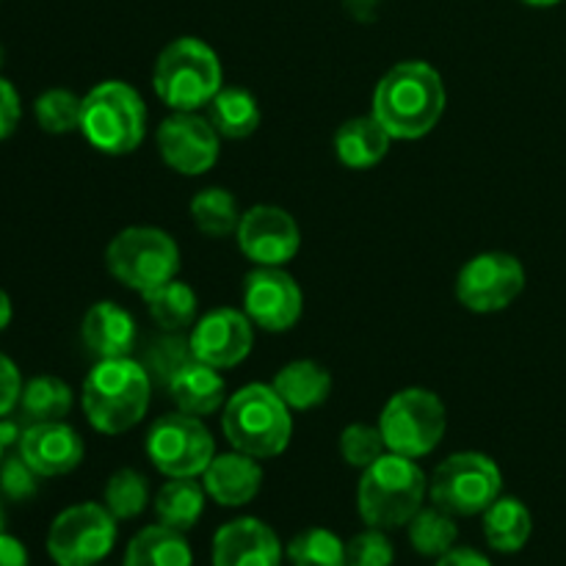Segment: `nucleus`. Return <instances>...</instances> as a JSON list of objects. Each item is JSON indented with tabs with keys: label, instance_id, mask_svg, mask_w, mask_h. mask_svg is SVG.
Here are the masks:
<instances>
[{
	"label": "nucleus",
	"instance_id": "obj_47",
	"mask_svg": "<svg viewBox=\"0 0 566 566\" xmlns=\"http://www.w3.org/2000/svg\"><path fill=\"white\" fill-rule=\"evenodd\" d=\"M0 66H3V48H0Z\"/></svg>",
	"mask_w": 566,
	"mask_h": 566
},
{
	"label": "nucleus",
	"instance_id": "obj_4",
	"mask_svg": "<svg viewBox=\"0 0 566 566\" xmlns=\"http://www.w3.org/2000/svg\"><path fill=\"white\" fill-rule=\"evenodd\" d=\"M221 429L232 451L252 459H274L291 446V407L271 385H247L224 403Z\"/></svg>",
	"mask_w": 566,
	"mask_h": 566
},
{
	"label": "nucleus",
	"instance_id": "obj_40",
	"mask_svg": "<svg viewBox=\"0 0 566 566\" xmlns=\"http://www.w3.org/2000/svg\"><path fill=\"white\" fill-rule=\"evenodd\" d=\"M22 116V105H20V94L17 88L11 86L6 77H0V142L9 138L11 133L17 130Z\"/></svg>",
	"mask_w": 566,
	"mask_h": 566
},
{
	"label": "nucleus",
	"instance_id": "obj_5",
	"mask_svg": "<svg viewBox=\"0 0 566 566\" xmlns=\"http://www.w3.org/2000/svg\"><path fill=\"white\" fill-rule=\"evenodd\" d=\"M224 70L210 44L197 36H180L160 50L153 86L171 111H197L221 92Z\"/></svg>",
	"mask_w": 566,
	"mask_h": 566
},
{
	"label": "nucleus",
	"instance_id": "obj_23",
	"mask_svg": "<svg viewBox=\"0 0 566 566\" xmlns=\"http://www.w3.org/2000/svg\"><path fill=\"white\" fill-rule=\"evenodd\" d=\"M122 566H193V553L182 531L158 523L133 536Z\"/></svg>",
	"mask_w": 566,
	"mask_h": 566
},
{
	"label": "nucleus",
	"instance_id": "obj_1",
	"mask_svg": "<svg viewBox=\"0 0 566 566\" xmlns=\"http://www.w3.org/2000/svg\"><path fill=\"white\" fill-rule=\"evenodd\" d=\"M446 111V83L426 61L396 64L379 81L374 116L398 142H415L437 127Z\"/></svg>",
	"mask_w": 566,
	"mask_h": 566
},
{
	"label": "nucleus",
	"instance_id": "obj_42",
	"mask_svg": "<svg viewBox=\"0 0 566 566\" xmlns=\"http://www.w3.org/2000/svg\"><path fill=\"white\" fill-rule=\"evenodd\" d=\"M0 566H31L25 545L17 536L0 534Z\"/></svg>",
	"mask_w": 566,
	"mask_h": 566
},
{
	"label": "nucleus",
	"instance_id": "obj_36",
	"mask_svg": "<svg viewBox=\"0 0 566 566\" xmlns=\"http://www.w3.org/2000/svg\"><path fill=\"white\" fill-rule=\"evenodd\" d=\"M348 566H392L396 564V547L390 536L381 528H368L346 542Z\"/></svg>",
	"mask_w": 566,
	"mask_h": 566
},
{
	"label": "nucleus",
	"instance_id": "obj_10",
	"mask_svg": "<svg viewBox=\"0 0 566 566\" xmlns=\"http://www.w3.org/2000/svg\"><path fill=\"white\" fill-rule=\"evenodd\" d=\"M119 520L105 503H75L53 520L48 531V556L55 566H97L116 545Z\"/></svg>",
	"mask_w": 566,
	"mask_h": 566
},
{
	"label": "nucleus",
	"instance_id": "obj_33",
	"mask_svg": "<svg viewBox=\"0 0 566 566\" xmlns=\"http://www.w3.org/2000/svg\"><path fill=\"white\" fill-rule=\"evenodd\" d=\"M103 503L116 520H136L149 506V481L138 470H116L103 492Z\"/></svg>",
	"mask_w": 566,
	"mask_h": 566
},
{
	"label": "nucleus",
	"instance_id": "obj_44",
	"mask_svg": "<svg viewBox=\"0 0 566 566\" xmlns=\"http://www.w3.org/2000/svg\"><path fill=\"white\" fill-rule=\"evenodd\" d=\"M9 324H11V298L9 293L0 287V332H3Z\"/></svg>",
	"mask_w": 566,
	"mask_h": 566
},
{
	"label": "nucleus",
	"instance_id": "obj_28",
	"mask_svg": "<svg viewBox=\"0 0 566 566\" xmlns=\"http://www.w3.org/2000/svg\"><path fill=\"white\" fill-rule=\"evenodd\" d=\"M144 304L149 310V318L169 335L188 329L197 321L199 298L191 285L180 280H171L166 285L155 287V291L144 293Z\"/></svg>",
	"mask_w": 566,
	"mask_h": 566
},
{
	"label": "nucleus",
	"instance_id": "obj_13",
	"mask_svg": "<svg viewBox=\"0 0 566 566\" xmlns=\"http://www.w3.org/2000/svg\"><path fill=\"white\" fill-rule=\"evenodd\" d=\"M155 142L166 166L186 177L205 175L219 160V130L197 111H175L160 122Z\"/></svg>",
	"mask_w": 566,
	"mask_h": 566
},
{
	"label": "nucleus",
	"instance_id": "obj_30",
	"mask_svg": "<svg viewBox=\"0 0 566 566\" xmlns=\"http://www.w3.org/2000/svg\"><path fill=\"white\" fill-rule=\"evenodd\" d=\"M72 409V390L55 376H36L22 387L20 412L25 423H53L64 420Z\"/></svg>",
	"mask_w": 566,
	"mask_h": 566
},
{
	"label": "nucleus",
	"instance_id": "obj_25",
	"mask_svg": "<svg viewBox=\"0 0 566 566\" xmlns=\"http://www.w3.org/2000/svg\"><path fill=\"white\" fill-rule=\"evenodd\" d=\"M534 534L531 509L520 497H497L484 512V539L495 553H520Z\"/></svg>",
	"mask_w": 566,
	"mask_h": 566
},
{
	"label": "nucleus",
	"instance_id": "obj_6",
	"mask_svg": "<svg viewBox=\"0 0 566 566\" xmlns=\"http://www.w3.org/2000/svg\"><path fill=\"white\" fill-rule=\"evenodd\" d=\"M81 133L105 155H127L147 136V105L122 81H103L83 97Z\"/></svg>",
	"mask_w": 566,
	"mask_h": 566
},
{
	"label": "nucleus",
	"instance_id": "obj_35",
	"mask_svg": "<svg viewBox=\"0 0 566 566\" xmlns=\"http://www.w3.org/2000/svg\"><path fill=\"white\" fill-rule=\"evenodd\" d=\"M387 453V442L381 437L379 426H365V423H352L343 429L340 434V457L346 459V464L352 468H370L376 459H381Z\"/></svg>",
	"mask_w": 566,
	"mask_h": 566
},
{
	"label": "nucleus",
	"instance_id": "obj_46",
	"mask_svg": "<svg viewBox=\"0 0 566 566\" xmlns=\"http://www.w3.org/2000/svg\"><path fill=\"white\" fill-rule=\"evenodd\" d=\"M0 534H3V503H0Z\"/></svg>",
	"mask_w": 566,
	"mask_h": 566
},
{
	"label": "nucleus",
	"instance_id": "obj_20",
	"mask_svg": "<svg viewBox=\"0 0 566 566\" xmlns=\"http://www.w3.org/2000/svg\"><path fill=\"white\" fill-rule=\"evenodd\" d=\"M83 343L97 359L130 357L136 346V321L114 302H97L81 326Z\"/></svg>",
	"mask_w": 566,
	"mask_h": 566
},
{
	"label": "nucleus",
	"instance_id": "obj_7",
	"mask_svg": "<svg viewBox=\"0 0 566 566\" xmlns=\"http://www.w3.org/2000/svg\"><path fill=\"white\" fill-rule=\"evenodd\" d=\"M111 276L136 293H149L177 280L180 249L169 232L158 227H127L105 249Z\"/></svg>",
	"mask_w": 566,
	"mask_h": 566
},
{
	"label": "nucleus",
	"instance_id": "obj_2",
	"mask_svg": "<svg viewBox=\"0 0 566 566\" xmlns=\"http://www.w3.org/2000/svg\"><path fill=\"white\" fill-rule=\"evenodd\" d=\"M153 398L149 370L130 357L99 359L83 381V412L99 434H125L144 420Z\"/></svg>",
	"mask_w": 566,
	"mask_h": 566
},
{
	"label": "nucleus",
	"instance_id": "obj_11",
	"mask_svg": "<svg viewBox=\"0 0 566 566\" xmlns=\"http://www.w3.org/2000/svg\"><path fill=\"white\" fill-rule=\"evenodd\" d=\"M147 457L166 479H197L216 457V442L197 415L171 412L153 423Z\"/></svg>",
	"mask_w": 566,
	"mask_h": 566
},
{
	"label": "nucleus",
	"instance_id": "obj_43",
	"mask_svg": "<svg viewBox=\"0 0 566 566\" xmlns=\"http://www.w3.org/2000/svg\"><path fill=\"white\" fill-rule=\"evenodd\" d=\"M22 440V429L14 423V420H9V415L6 418H0V446L3 448H11V446H20Z\"/></svg>",
	"mask_w": 566,
	"mask_h": 566
},
{
	"label": "nucleus",
	"instance_id": "obj_17",
	"mask_svg": "<svg viewBox=\"0 0 566 566\" xmlns=\"http://www.w3.org/2000/svg\"><path fill=\"white\" fill-rule=\"evenodd\" d=\"M210 562L213 566H282L285 547L263 520L241 517L216 531Z\"/></svg>",
	"mask_w": 566,
	"mask_h": 566
},
{
	"label": "nucleus",
	"instance_id": "obj_31",
	"mask_svg": "<svg viewBox=\"0 0 566 566\" xmlns=\"http://www.w3.org/2000/svg\"><path fill=\"white\" fill-rule=\"evenodd\" d=\"M241 210L227 188H205L191 199V219L199 232L210 238H227L241 224Z\"/></svg>",
	"mask_w": 566,
	"mask_h": 566
},
{
	"label": "nucleus",
	"instance_id": "obj_19",
	"mask_svg": "<svg viewBox=\"0 0 566 566\" xmlns=\"http://www.w3.org/2000/svg\"><path fill=\"white\" fill-rule=\"evenodd\" d=\"M202 486L210 501L224 509H241L258 497L263 486V468L258 459L241 451L219 453L202 473Z\"/></svg>",
	"mask_w": 566,
	"mask_h": 566
},
{
	"label": "nucleus",
	"instance_id": "obj_39",
	"mask_svg": "<svg viewBox=\"0 0 566 566\" xmlns=\"http://www.w3.org/2000/svg\"><path fill=\"white\" fill-rule=\"evenodd\" d=\"M22 387L25 385H22L20 368L14 365V359L0 352V418H6V415L20 407Z\"/></svg>",
	"mask_w": 566,
	"mask_h": 566
},
{
	"label": "nucleus",
	"instance_id": "obj_14",
	"mask_svg": "<svg viewBox=\"0 0 566 566\" xmlns=\"http://www.w3.org/2000/svg\"><path fill=\"white\" fill-rule=\"evenodd\" d=\"M304 296L285 269L258 265L243 282V313L265 332H287L298 324Z\"/></svg>",
	"mask_w": 566,
	"mask_h": 566
},
{
	"label": "nucleus",
	"instance_id": "obj_49",
	"mask_svg": "<svg viewBox=\"0 0 566 566\" xmlns=\"http://www.w3.org/2000/svg\"><path fill=\"white\" fill-rule=\"evenodd\" d=\"M97 566H103V564H97Z\"/></svg>",
	"mask_w": 566,
	"mask_h": 566
},
{
	"label": "nucleus",
	"instance_id": "obj_24",
	"mask_svg": "<svg viewBox=\"0 0 566 566\" xmlns=\"http://www.w3.org/2000/svg\"><path fill=\"white\" fill-rule=\"evenodd\" d=\"M271 387L287 407L304 412V409L321 407L329 398L332 376L324 365L313 363V359H296L274 376Z\"/></svg>",
	"mask_w": 566,
	"mask_h": 566
},
{
	"label": "nucleus",
	"instance_id": "obj_26",
	"mask_svg": "<svg viewBox=\"0 0 566 566\" xmlns=\"http://www.w3.org/2000/svg\"><path fill=\"white\" fill-rule=\"evenodd\" d=\"M205 501L208 492L197 479H169L155 495V514L160 525L188 534L202 517Z\"/></svg>",
	"mask_w": 566,
	"mask_h": 566
},
{
	"label": "nucleus",
	"instance_id": "obj_3",
	"mask_svg": "<svg viewBox=\"0 0 566 566\" xmlns=\"http://www.w3.org/2000/svg\"><path fill=\"white\" fill-rule=\"evenodd\" d=\"M426 495H429V479L418 462L387 451L363 470L357 490L359 517L368 528H403L423 509Z\"/></svg>",
	"mask_w": 566,
	"mask_h": 566
},
{
	"label": "nucleus",
	"instance_id": "obj_34",
	"mask_svg": "<svg viewBox=\"0 0 566 566\" xmlns=\"http://www.w3.org/2000/svg\"><path fill=\"white\" fill-rule=\"evenodd\" d=\"M33 114L44 133L64 136V133L81 130L83 97H77L70 88H50L33 103Z\"/></svg>",
	"mask_w": 566,
	"mask_h": 566
},
{
	"label": "nucleus",
	"instance_id": "obj_48",
	"mask_svg": "<svg viewBox=\"0 0 566 566\" xmlns=\"http://www.w3.org/2000/svg\"><path fill=\"white\" fill-rule=\"evenodd\" d=\"M3 451H6V448H3V446H0V462H3Z\"/></svg>",
	"mask_w": 566,
	"mask_h": 566
},
{
	"label": "nucleus",
	"instance_id": "obj_8",
	"mask_svg": "<svg viewBox=\"0 0 566 566\" xmlns=\"http://www.w3.org/2000/svg\"><path fill=\"white\" fill-rule=\"evenodd\" d=\"M501 495V468L484 453H453L429 479V501L453 517L484 514Z\"/></svg>",
	"mask_w": 566,
	"mask_h": 566
},
{
	"label": "nucleus",
	"instance_id": "obj_45",
	"mask_svg": "<svg viewBox=\"0 0 566 566\" xmlns=\"http://www.w3.org/2000/svg\"><path fill=\"white\" fill-rule=\"evenodd\" d=\"M525 6H534V9H551V6L564 3V0H523Z\"/></svg>",
	"mask_w": 566,
	"mask_h": 566
},
{
	"label": "nucleus",
	"instance_id": "obj_32",
	"mask_svg": "<svg viewBox=\"0 0 566 566\" xmlns=\"http://www.w3.org/2000/svg\"><path fill=\"white\" fill-rule=\"evenodd\" d=\"M291 566H348L346 542L329 528L298 531L285 547Z\"/></svg>",
	"mask_w": 566,
	"mask_h": 566
},
{
	"label": "nucleus",
	"instance_id": "obj_29",
	"mask_svg": "<svg viewBox=\"0 0 566 566\" xmlns=\"http://www.w3.org/2000/svg\"><path fill=\"white\" fill-rule=\"evenodd\" d=\"M407 536H409V545H412L415 553L426 558H440L446 556L448 551L457 547L459 539V525L457 517L442 509H437L431 503L429 509H420L407 525Z\"/></svg>",
	"mask_w": 566,
	"mask_h": 566
},
{
	"label": "nucleus",
	"instance_id": "obj_9",
	"mask_svg": "<svg viewBox=\"0 0 566 566\" xmlns=\"http://www.w3.org/2000/svg\"><path fill=\"white\" fill-rule=\"evenodd\" d=\"M379 431L390 453L409 459L429 457L446 434V403L431 390L409 387L396 392L381 409Z\"/></svg>",
	"mask_w": 566,
	"mask_h": 566
},
{
	"label": "nucleus",
	"instance_id": "obj_38",
	"mask_svg": "<svg viewBox=\"0 0 566 566\" xmlns=\"http://www.w3.org/2000/svg\"><path fill=\"white\" fill-rule=\"evenodd\" d=\"M191 357V346L188 340H180V337H164V340L155 343V348L149 352V363H153V370L158 376H164L166 381L175 376V370H180L182 365Z\"/></svg>",
	"mask_w": 566,
	"mask_h": 566
},
{
	"label": "nucleus",
	"instance_id": "obj_22",
	"mask_svg": "<svg viewBox=\"0 0 566 566\" xmlns=\"http://www.w3.org/2000/svg\"><path fill=\"white\" fill-rule=\"evenodd\" d=\"M390 144L392 136L374 114L343 122L340 130L335 133V153L348 169H370V166H376L387 155Z\"/></svg>",
	"mask_w": 566,
	"mask_h": 566
},
{
	"label": "nucleus",
	"instance_id": "obj_27",
	"mask_svg": "<svg viewBox=\"0 0 566 566\" xmlns=\"http://www.w3.org/2000/svg\"><path fill=\"white\" fill-rule=\"evenodd\" d=\"M208 111V119L213 122L219 136L224 138H249L260 127V119H263L254 94L238 86L221 88V92L210 99Z\"/></svg>",
	"mask_w": 566,
	"mask_h": 566
},
{
	"label": "nucleus",
	"instance_id": "obj_18",
	"mask_svg": "<svg viewBox=\"0 0 566 566\" xmlns=\"http://www.w3.org/2000/svg\"><path fill=\"white\" fill-rule=\"evenodd\" d=\"M20 457L36 470L42 479L66 475L83 462V440L72 426L64 420L53 423H31L22 431V440L17 446Z\"/></svg>",
	"mask_w": 566,
	"mask_h": 566
},
{
	"label": "nucleus",
	"instance_id": "obj_37",
	"mask_svg": "<svg viewBox=\"0 0 566 566\" xmlns=\"http://www.w3.org/2000/svg\"><path fill=\"white\" fill-rule=\"evenodd\" d=\"M36 479H42V475H39L36 470L20 457V451H17V457H9L0 462V492H3L9 501L22 503L28 501V497L36 495L39 490Z\"/></svg>",
	"mask_w": 566,
	"mask_h": 566
},
{
	"label": "nucleus",
	"instance_id": "obj_41",
	"mask_svg": "<svg viewBox=\"0 0 566 566\" xmlns=\"http://www.w3.org/2000/svg\"><path fill=\"white\" fill-rule=\"evenodd\" d=\"M434 566H492V562L475 547H453L446 556L437 558Z\"/></svg>",
	"mask_w": 566,
	"mask_h": 566
},
{
	"label": "nucleus",
	"instance_id": "obj_15",
	"mask_svg": "<svg viewBox=\"0 0 566 566\" xmlns=\"http://www.w3.org/2000/svg\"><path fill=\"white\" fill-rule=\"evenodd\" d=\"M238 247L254 265L282 269L291 263L302 247V232L287 210L274 205H254L241 216L235 230Z\"/></svg>",
	"mask_w": 566,
	"mask_h": 566
},
{
	"label": "nucleus",
	"instance_id": "obj_21",
	"mask_svg": "<svg viewBox=\"0 0 566 566\" xmlns=\"http://www.w3.org/2000/svg\"><path fill=\"white\" fill-rule=\"evenodd\" d=\"M166 385H169L171 401L186 415L202 418V415H213L224 403L227 385L221 379L219 368H210L199 359H188L180 370H175V376Z\"/></svg>",
	"mask_w": 566,
	"mask_h": 566
},
{
	"label": "nucleus",
	"instance_id": "obj_12",
	"mask_svg": "<svg viewBox=\"0 0 566 566\" xmlns=\"http://www.w3.org/2000/svg\"><path fill=\"white\" fill-rule=\"evenodd\" d=\"M525 287V269L514 254L484 252L457 276V298L470 313H501Z\"/></svg>",
	"mask_w": 566,
	"mask_h": 566
},
{
	"label": "nucleus",
	"instance_id": "obj_16",
	"mask_svg": "<svg viewBox=\"0 0 566 566\" xmlns=\"http://www.w3.org/2000/svg\"><path fill=\"white\" fill-rule=\"evenodd\" d=\"M252 321L247 313L232 307H221L208 313L205 318L197 321L188 346H191V357L199 363L210 365V368H235L249 357L254 343Z\"/></svg>",
	"mask_w": 566,
	"mask_h": 566
}]
</instances>
